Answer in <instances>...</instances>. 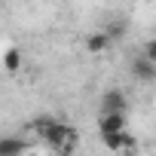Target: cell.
<instances>
[{
    "label": "cell",
    "instance_id": "obj_1",
    "mask_svg": "<svg viewBox=\"0 0 156 156\" xmlns=\"http://www.w3.org/2000/svg\"><path fill=\"white\" fill-rule=\"evenodd\" d=\"M34 132H37V138H40L46 147H52L58 156H70V153L76 150V144H80V132H76L73 126H67V122H61V119H55V116H40V119H34Z\"/></svg>",
    "mask_w": 156,
    "mask_h": 156
},
{
    "label": "cell",
    "instance_id": "obj_2",
    "mask_svg": "<svg viewBox=\"0 0 156 156\" xmlns=\"http://www.w3.org/2000/svg\"><path fill=\"white\" fill-rule=\"evenodd\" d=\"M101 144L110 150V153H135L138 150V141L132 138V132H113V135H101Z\"/></svg>",
    "mask_w": 156,
    "mask_h": 156
},
{
    "label": "cell",
    "instance_id": "obj_3",
    "mask_svg": "<svg viewBox=\"0 0 156 156\" xmlns=\"http://www.w3.org/2000/svg\"><path fill=\"white\" fill-rule=\"evenodd\" d=\"M101 113H129V95L122 89H107L101 95Z\"/></svg>",
    "mask_w": 156,
    "mask_h": 156
},
{
    "label": "cell",
    "instance_id": "obj_4",
    "mask_svg": "<svg viewBox=\"0 0 156 156\" xmlns=\"http://www.w3.org/2000/svg\"><path fill=\"white\" fill-rule=\"evenodd\" d=\"M98 132H101V135L126 132V113H101V116H98Z\"/></svg>",
    "mask_w": 156,
    "mask_h": 156
},
{
    "label": "cell",
    "instance_id": "obj_5",
    "mask_svg": "<svg viewBox=\"0 0 156 156\" xmlns=\"http://www.w3.org/2000/svg\"><path fill=\"white\" fill-rule=\"evenodd\" d=\"M28 144L19 135H0V156H25Z\"/></svg>",
    "mask_w": 156,
    "mask_h": 156
},
{
    "label": "cell",
    "instance_id": "obj_6",
    "mask_svg": "<svg viewBox=\"0 0 156 156\" xmlns=\"http://www.w3.org/2000/svg\"><path fill=\"white\" fill-rule=\"evenodd\" d=\"M132 76H135L138 83H153V80H156V64H150L147 58L138 55V58L132 61Z\"/></svg>",
    "mask_w": 156,
    "mask_h": 156
},
{
    "label": "cell",
    "instance_id": "obj_7",
    "mask_svg": "<svg viewBox=\"0 0 156 156\" xmlns=\"http://www.w3.org/2000/svg\"><path fill=\"white\" fill-rule=\"evenodd\" d=\"M107 46H110V37H107L104 31H95V34H89V37H86V49H89L92 55H98V52H104Z\"/></svg>",
    "mask_w": 156,
    "mask_h": 156
},
{
    "label": "cell",
    "instance_id": "obj_8",
    "mask_svg": "<svg viewBox=\"0 0 156 156\" xmlns=\"http://www.w3.org/2000/svg\"><path fill=\"white\" fill-rule=\"evenodd\" d=\"M22 67V49L19 46H9L6 52H3V70L6 73H16Z\"/></svg>",
    "mask_w": 156,
    "mask_h": 156
},
{
    "label": "cell",
    "instance_id": "obj_9",
    "mask_svg": "<svg viewBox=\"0 0 156 156\" xmlns=\"http://www.w3.org/2000/svg\"><path fill=\"white\" fill-rule=\"evenodd\" d=\"M141 58H147L150 64H156V40H147L141 46Z\"/></svg>",
    "mask_w": 156,
    "mask_h": 156
},
{
    "label": "cell",
    "instance_id": "obj_10",
    "mask_svg": "<svg viewBox=\"0 0 156 156\" xmlns=\"http://www.w3.org/2000/svg\"><path fill=\"white\" fill-rule=\"evenodd\" d=\"M104 34H107V37H110V43H113L116 37H122V34H126V25H122V22H113V25H110Z\"/></svg>",
    "mask_w": 156,
    "mask_h": 156
}]
</instances>
